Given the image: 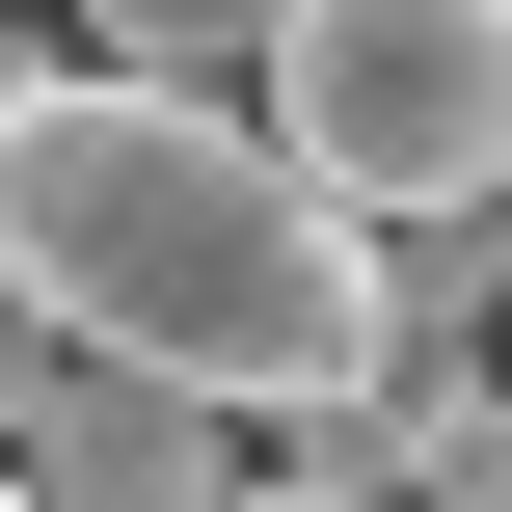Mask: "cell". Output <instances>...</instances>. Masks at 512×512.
<instances>
[{
	"mask_svg": "<svg viewBox=\"0 0 512 512\" xmlns=\"http://www.w3.org/2000/svg\"><path fill=\"white\" fill-rule=\"evenodd\" d=\"M0 297L108 378H189L216 432H324L378 378V216H324L216 81H108V54L0 81Z\"/></svg>",
	"mask_w": 512,
	"mask_h": 512,
	"instance_id": "1",
	"label": "cell"
},
{
	"mask_svg": "<svg viewBox=\"0 0 512 512\" xmlns=\"http://www.w3.org/2000/svg\"><path fill=\"white\" fill-rule=\"evenodd\" d=\"M243 135L324 216H459V189H512V0H270Z\"/></svg>",
	"mask_w": 512,
	"mask_h": 512,
	"instance_id": "2",
	"label": "cell"
},
{
	"mask_svg": "<svg viewBox=\"0 0 512 512\" xmlns=\"http://www.w3.org/2000/svg\"><path fill=\"white\" fill-rule=\"evenodd\" d=\"M0 486H27V512H216L243 459H216V405H189V378L54 351V378H27V432H0Z\"/></svg>",
	"mask_w": 512,
	"mask_h": 512,
	"instance_id": "3",
	"label": "cell"
},
{
	"mask_svg": "<svg viewBox=\"0 0 512 512\" xmlns=\"http://www.w3.org/2000/svg\"><path fill=\"white\" fill-rule=\"evenodd\" d=\"M297 486H324V512H486V486H512V405H486V351H378V378L297 432Z\"/></svg>",
	"mask_w": 512,
	"mask_h": 512,
	"instance_id": "4",
	"label": "cell"
},
{
	"mask_svg": "<svg viewBox=\"0 0 512 512\" xmlns=\"http://www.w3.org/2000/svg\"><path fill=\"white\" fill-rule=\"evenodd\" d=\"M81 27H108V81H216V108H243V54H270V0H81Z\"/></svg>",
	"mask_w": 512,
	"mask_h": 512,
	"instance_id": "5",
	"label": "cell"
},
{
	"mask_svg": "<svg viewBox=\"0 0 512 512\" xmlns=\"http://www.w3.org/2000/svg\"><path fill=\"white\" fill-rule=\"evenodd\" d=\"M27 378H54V324H27V297H0V432H27Z\"/></svg>",
	"mask_w": 512,
	"mask_h": 512,
	"instance_id": "6",
	"label": "cell"
},
{
	"mask_svg": "<svg viewBox=\"0 0 512 512\" xmlns=\"http://www.w3.org/2000/svg\"><path fill=\"white\" fill-rule=\"evenodd\" d=\"M216 512H324V486H216Z\"/></svg>",
	"mask_w": 512,
	"mask_h": 512,
	"instance_id": "7",
	"label": "cell"
},
{
	"mask_svg": "<svg viewBox=\"0 0 512 512\" xmlns=\"http://www.w3.org/2000/svg\"><path fill=\"white\" fill-rule=\"evenodd\" d=\"M0 512H27V486H0Z\"/></svg>",
	"mask_w": 512,
	"mask_h": 512,
	"instance_id": "8",
	"label": "cell"
}]
</instances>
